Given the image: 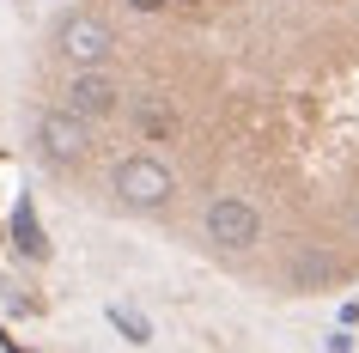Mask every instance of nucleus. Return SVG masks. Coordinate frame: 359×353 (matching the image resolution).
I'll list each match as a JSON object with an SVG mask.
<instances>
[{
  "instance_id": "nucleus-1",
  "label": "nucleus",
  "mask_w": 359,
  "mask_h": 353,
  "mask_svg": "<svg viewBox=\"0 0 359 353\" xmlns=\"http://www.w3.org/2000/svg\"><path fill=\"white\" fill-rule=\"evenodd\" d=\"M110 189H116V201L134 207V213H158V207H170V195H177V171H170L165 159H152V152H128V159L110 171Z\"/></svg>"
},
{
  "instance_id": "nucleus-2",
  "label": "nucleus",
  "mask_w": 359,
  "mask_h": 353,
  "mask_svg": "<svg viewBox=\"0 0 359 353\" xmlns=\"http://www.w3.org/2000/svg\"><path fill=\"white\" fill-rule=\"evenodd\" d=\"M208 238L213 250H226V256H244L262 244V207L244 201V195H213L208 201Z\"/></svg>"
},
{
  "instance_id": "nucleus-3",
  "label": "nucleus",
  "mask_w": 359,
  "mask_h": 353,
  "mask_svg": "<svg viewBox=\"0 0 359 353\" xmlns=\"http://www.w3.org/2000/svg\"><path fill=\"white\" fill-rule=\"evenodd\" d=\"M61 110H74L86 128H92V122H110V116L122 110V86H116L110 67H79V74L67 79V98H61Z\"/></svg>"
},
{
  "instance_id": "nucleus-4",
  "label": "nucleus",
  "mask_w": 359,
  "mask_h": 353,
  "mask_svg": "<svg viewBox=\"0 0 359 353\" xmlns=\"http://www.w3.org/2000/svg\"><path fill=\"white\" fill-rule=\"evenodd\" d=\"M55 49L74 61V74H79V67H104V61L116 55V31L97 19V13H74V19H61Z\"/></svg>"
},
{
  "instance_id": "nucleus-5",
  "label": "nucleus",
  "mask_w": 359,
  "mask_h": 353,
  "mask_svg": "<svg viewBox=\"0 0 359 353\" xmlns=\"http://www.w3.org/2000/svg\"><path fill=\"white\" fill-rule=\"evenodd\" d=\"M37 152L43 159H49V165H79V159H86V152H92V128H86V122H79L74 110H43L37 116Z\"/></svg>"
},
{
  "instance_id": "nucleus-6",
  "label": "nucleus",
  "mask_w": 359,
  "mask_h": 353,
  "mask_svg": "<svg viewBox=\"0 0 359 353\" xmlns=\"http://www.w3.org/2000/svg\"><path fill=\"white\" fill-rule=\"evenodd\" d=\"M134 128L147 134V140H170V134H177V110H170V98L147 92L140 104H134Z\"/></svg>"
},
{
  "instance_id": "nucleus-7",
  "label": "nucleus",
  "mask_w": 359,
  "mask_h": 353,
  "mask_svg": "<svg viewBox=\"0 0 359 353\" xmlns=\"http://www.w3.org/2000/svg\"><path fill=\"white\" fill-rule=\"evenodd\" d=\"M13 244H19L25 256H49V244H43V225H37V213H31V201L13 207Z\"/></svg>"
},
{
  "instance_id": "nucleus-8",
  "label": "nucleus",
  "mask_w": 359,
  "mask_h": 353,
  "mask_svg": "<svg viewBox=\"0 0 359 353\" xmlns=\"http://www.w3.org/2000/svg\"><path fill=\"white\" fill-rule=\"evenodd\" d=\"M110 323H116V329H122V335H128V341H152V329H147V317H134L128 305H110Z\"/></svg>"
},
{
  "instance_id": "nucleus-9",
  "label": "nucleus",
  "mask_w": 359,
  "mask_h": 353,
  "mask_svg": "<svg viewBox=\"0 0 359 353\" xmlns=\"http://www.w3.org/2000/svg\"><path fill=\"white\" fill-rule=\"evenodd\" d=\"M335 274V262H323V256H299V286H317V280Z\"/></svg>"
},
{
  "instance_id": "nucleus-10",
  "label": "nucleus",
  "mask_w": 359,
  "mask_h": 353,
  "mask_svg": "<svg viewBox=\"0 0 359 353\" xmlns=\"http://www.w3.org/2000/svg\"><path fill=\"white\" fill-rule=\"evenodd\" d=\"M128 6H134V13H165L170 0H128Z\"/></svg>"
},
{
  "instance_id": "nucleus-11",
  "label": "nucleus",
  "mask_w": 359,
  "mask_h": 353,
  "mask_svg": "<svg viewBox=\"0 0 359 353\" xmlns=\"http://www.w3.org/2000/svg\"><path fill=\"white\" fill-rule=\"evenodd\" d=\"M353 232H359V207H353Z\"/></svg>"
}]
</instances>
